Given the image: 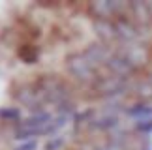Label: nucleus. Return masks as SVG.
<instances>
[{
	"instance_id": "nucleus-1",
	"label": "nucleus",
	"mask_w": 152,
	"mask_h": 150,
	"mask_svg": "<svg viewBox=\"0 0 152 150\" xmlns=\"http://www.w3.org/2000/svg\"><path fill=\"white\" fill-rule=\"evenodd\" d=\"M66 66H68L69 73H72L73 77H77L79 81H98L96 70L90 66V62L86 60L85 55H81V53L69 55L68 60H66Z\"/></svg>"
},
{
	"instance_id": "nucleus-2",
	"label": "nucleus",
	"mask_w": 152,
	"mask_h": 150,
	"mask_svg": "<svg viewBox=\"0 0 152 150\" xmlns=\"http://www.w3.org/2000/svg\"><path fill=\"white\" fill-rule=\"evenodd\" d=\"M116 55H120L135 71L139 70V68H143L145 64H147V60H148V53H147L145 43H124L122 49Z\"/></svg>"
},
{
	"instance_id": "nucleus-3",
	"label": "nucleus",
	"mask_w": 152,
	"mask_h": 150,
	"mask_svg": "<svg viewBox=\"0 0 152 150\" xmlns=\"http://www.w3.org/2000/svg\"><path fill=\"white\" fill-rule=\"evenodd\" d=\"M124 88H126V79L118 77V75H113V73L107 75V77H100L94 83V90L105 96L120 94V92H124Z\"/></svg>"
},
{
	"instance_id": "nucleus-4",
	"label": "nucleus",
	"mask_w": 152,
	"mask_h": 150,
	"mask_svg": "<svg viewBox=\"0 0 152 150\" xmlns=\"http://www.w3.org/2000/svg\"><path fill=\"white\" fill-rule=\"evenodd\" d=\"M83 55L86 56V60L90 62V66L96 70L98 66H107V62L111 60V56H113V51L105 43H100V45H90Z\"/></svg>"
},
{
	"instance_id": "nucleus-5",
	"label": "nucleus",
	"mask_w": 152,
	"mask_h": 150,
	"mask_svg": "<svg viewBox=\"0 0 152 150\" xmlns=\"http://www.w3.org/2000/svg\"><path fill=\"white\" fill-rule=\"evenodd\" d=\"M15 98L19 100L23 105L30 107V109H36L39 103H42V94H39V90L36 86H23V88L15 94Z\"/></svg>"
},
{
	"instance_id": "nucleus-6",
	"label": "nucleus",
	"mask_w": 152,
	"mask_h": 150,
	"mask_svg": "<svg viewBox=\"0 0 152 150\" xmlns=\"http://www.w3.org/2000/svg\"><path fill=\"white\" fill-rule=\"evenodd\" d=\"M107 68L111 71H113V75H118V77H130L132 73H135V70L128 64V62L122 58L120 55H113L111 56V60L107 62Z\"/></svg>"
},
{
	"instance_id": "nucleus-7",
	"label": "nucleus",
	"mask_w": 152,
	"mask_h": 150,
	"mask_svg": "<svg viewBox=\"0 0 152 150\" xmlns=\"http://www.w3.org/2000/svg\"><path fill=\"white\" fill-rule=\"evenodd\" d=\"M96 32H98V36L102 38V42L105 45L111 43L113 39H118L113 21H96Z\"/></svg>"
},
{
	"instance_id": "nucleus-8",
	"label": "nucleus",
	"mask_w": 152,
	"mask_h": 150,
	"mask_svg": "<svg viewBox=\"0 0 152 150\" xmlns=\"http://www.w3.org/2000/svg\"><path fill=\"white\" fill-rule=\"evenodd\" d=\"M128 114L141 122V120L152 118V107H148L147 103H139V105H133L132 109H128Z\"/></svg>"
},
{
	"instance_id": "nucleus-9",
	"label": "nucleus",
	"mask_w": 152,
	"mask_h": 150,
	"mask_svg": "<svg viewBox=\"0 0 152 150\" xmlns=\"http://www.w3.org/2000/svg\"><path fill=\"white\" fill-rule=\"evenodd\" d=\"M137 94H139V98L141 100H152V79H145V81H141V83L137 84Z\"/></svg>"
},
{
	"instance_id": "nucleus-10",
	"label": "nucleus",
	"mask_w": 152,
	"mask_h": 150,
	"mask_svg": "<svg viewBox=\"0 0 152 150\" xmlns=\"http://www.w3.org/2000/svg\"><path fill=\"white\" fill-rule=\"evenodd\" d=\"M19 55H21L23 60H26L28 64H32V62L38 58V49H36V47H30V45H26V47H23V49L19 51Z\"/></svg>"
},
{
	"instance_id": "nucleus-11",
	"label": "nucleus",
	"mask_w": 152,
	"mask_h": 150,
	"mask_svg": "<svg viewBox=\"0 0 152 150\" xmlns=\"http://www.w3.org/2000/svg\"><path fill=\"white\" fill-rule=\"evenodd\" d=\"M137 130H141L143 133H150V131H152V118H147V120L137 122Z\"/></svg>"
},
{
	"instance_id": "nucleus-12",
	"label": "nucleus",
	"mask_w": 152,
	"mask_h": 150,
	"mask_svg": "<svg viewBox=\"0 0 152 150\" xmlns=\"http://www.w3.org/2000/svg\"><path fill=\"white\" fill-rule=\"evenodd\" d=\"M62 145H64V137H56L55 141H49V143H47L45 150H58Z\"/></svg>"
},
{
	"instance_id": "nucleus-13",
	"label": "nucleus",
	"mask_w": 152,
	"mask_h": 150,
	"mask_svg": "<svg viewBox=\"0 0 152 150\" xmlns=\"http://www.w3.org/2000/svg\"><path fill=\"white\" fill-rule=\"evenodd\" d=\"M0 117H2V118H10V120H15V118H19V111H10V109H0Z\"/></svg>"
},
{
	"instance_id": "nucleus-14",
	"label": "nucleus",
	"mask_w": 152,
	"mask_h": 150,
	"mask_svg": "<svg viewBox=\"0 0 152 150\" xmlns=\"http://www.w3.org/2000/svg\"><path fill=\"white\" fill-rule=\"evenodd\" d=\"M100 150H124V146H122L120 141H111L109 145H105V146L100 148Z\"/></svg>"
},
{
	"instance_id": "nucleus-15",
	"label": "nucleus",
	"mask_w": 152,
	"mask_h": 150,
	"mask_svg": "<svg viewBox=\"0 0 152 150\" xmlns=\"http://www.w3.org/2000/svg\"><path fill=\"white\" fill-rule=\"evenodd\" d=\"M15 150H36V143H34V141H28L26 145H23L19 148H15Z\"/></svg>"
},
{
	"instance_id": "nucleus-16",
	"label": "nucleus",
	"mask_w": 152,
	"mask_h": 150,
	"mask_svg": "<svg viewBox=\"0 0 152 150\" xmlns=\"http://www.w3.org/2000/svg\"><path fill=\"white\" fill-rule=\"evenodd\" d=\"M147 9H148V15H150V19H152V0L147 2Z\"/></svg>"
}]
</instances>
